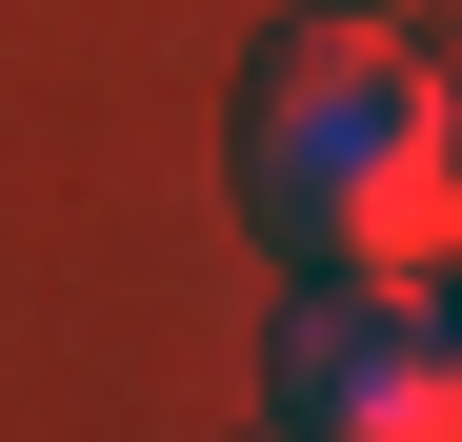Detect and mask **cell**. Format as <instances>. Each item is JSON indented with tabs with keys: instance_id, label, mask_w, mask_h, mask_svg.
Here are the masks:
<instances>
[{
	"instance_id": "obj_2",
	"label": "cell",
	"mask_w": 462,
	"mask_h": 442,
	"mask_svg": "<svg viewBox=\"0 0 462 442\" xmlns=\"http://www.w3.org/2000/svg\"><path fill=\"white\" fill-rule=\"evenodd\" d=\"M262 422H301V442H462V322L382 302V281H301V322L262 362Z\"/></svg>"
},
{
	"instance_id": "obj_3",
	"label": "cell",
	"mask_w": 462,
	"mask_h": 442,
	"mask_svg": "<svg viewBox=\"0 0 462 442\" xmlns=\"http://www.w3.org/2000/svg\"><path fill=\"white\" fill-rule=\"evenodd\" d=\"M362 21H402V0H362Z\"/></svg>"
},
{
	"instance_id": "obj_4",
	"label": "cell",
	"mask_w": 462,
	"mask_h": 442,
	"mask_svg": "<svg viewBox=\"0 0 462 442\" xmlns=\"http://www.w3.org/2000/svg\"><path fill=\"white\" fill-rule=\"evenodd\" d=\"M442 322H462V281H442Z\"/></svg>"
},
{
	"instance_id": "obj_5",
	"label": "cell",
	"mask_w": 462,
	"mask_h": 442,
	"mask_svg": "<svg viewBox=\"0 0 462 442\" xmlns=\"http://www.w3.org/2000/svg\"><path fill=\"white\" fill-rule=\"evenodd\" d=\"M442 101H462V81H442Z\"/></svg>"
},
{
	"instance_id": "obj_1",
	"label": "cell",
	"mask_w": 462,
	"mask_h": 442,
	"mask_svg": "<svg viewBox=\"0 0 462 442\" xmlns=\"http://www.w3.org/2000/svg\"><path fill=\"white\" fill-rule=\"evenodd\" d=\"M242 221L301 281L442 302L462 281V101H442V60H402V21L322 0V21L242 81Z\"/></svg>"
}]
</instances>
